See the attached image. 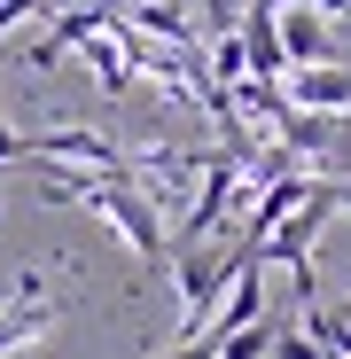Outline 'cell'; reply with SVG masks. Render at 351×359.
<instances>
[{"mask_svg":"<svg viewBox=\"0 0 351 359\" xmlns=\"http://www.w3.org/2000/svg\"><path fill=\"white\" fill-rule=\"evenodd\" d=\"M266 359H343V351H328L320 336H305V328H289V320H281V336H273Z\"/></svg>","mask_w":351,"mask_h":359,"instance_id":"9","label":"cell"},{"mask_svg":"<svg viewBox=\"0 0 351 359\" xmlns=\"http://www.w3.org/2000/svg\"><path fill=\"white\" fill-rule=\"evenodd\" d=\"M0 164H24V133L8 126V117H0Z\"/></svg>","mask_w":351,"mask_h":359,"instance_id":"11","label":"cell"},{"mask_svg":"<svg viewBox=\"0 0 351 359\" xmlns=\"http://www.w3.org/2000/svg\"><path fill=\"white\" fill-rule=\"evenodd\" d=\"M289 109H328V117H343V109H351V55L297 63V71H289Z\"/></svg>","mask_w":351,"mask_h":359,"instance_id":"6","label":"cell"},{"mask_svg":"<svg viewBox=\"0 0 351 359\" xmlns=\"http://www.w3.org/2000/svg\"><path fill=\"white\" fill-rule=\"evenodd\" d=\"M312 8H320V16H351V0H312Z\"/></svg>","mask_w":351,"mask_h":359,"instance_id":"12","label":"cell"},{"mask_svg":"<svg viewBox=\"0 0 351 359\" xmlns=\"http://www.w3.org/2000/svg\"><path fill=\"white\" fill-rule=\"evenodd\" d=\"M328 219H336V180H312L305 203H289V211L273 219V234L258 243V258H273V266H312V243H320Z\"/></svg>","mask_w":351,"mask_h":359,"instance_id":"3","label":"cell"},{"mask_svg":"<svg viewBox=\"0 0 351 359\" xmlns=\"http://www.w3.org/2000/svg\"><path fill=\"white\" fill-rule=\"evenodd\" d=\"M86 211H94V219H109L117 234H125V250H133L141 266H164V250H172V234H164L156 203L141 196V172H102L94 188H86Z\"/></svg>","mask_w":351,"mask_h":359,"instance_id":"1","label":"cell"},{"mask_svg":"<svg viewBox=\"0 0 351 359\" xmlns=\"http://www.w3.org/2000/svg\"><path fill=\"white\" fill-rule=\"evenodd\" d=\"M242 243L226 234V250H203V243H172V289H180V305H188V328L180 336H195L203 320H211V305L226 297V281L242 273Z\"/></svg>","mask_w":351,"mask_h":359,"instance_id":"2","label":"cell"},{"mask_svg":"<svg viewBox=\"0 0 351 359\" xmlns=\"http://www.w3.org/2000/svg\"><path fill=\"white\" fill-rule=\"evenodd\" d=\"M55 320H63V305H47L39 281L24 273V281H16V297L0 305V359H16V351H32L39 336H55Z\"/></svg>","mask_w":351,"mask_h":359,"instance_id":"5","label":"cell"},{"mask_svg":"<svg viewBox=\"0 0 351 359\" xmlns=\"http://www.w3.org/2000/svg\"><path fill=\"white\" fill-rule=\"evenodd\" d=\"M63 55H71V47H55V39L39 32V39L24 47V71H55V63H63Z\"/></svg>","mask_w":351,"mask_h":359,"instance_id":"10","label":"cell"},{"mask_svg":"<svg viewBox=\"0 0 351 359\" xmlns=\"http://www.w3.org/2000/svg\"><path fill=\"white\" fill-rule=\"evenodd\" d=\"M24 164H86V172H133V156H117V141H102L94 126L24 133Z\"/></svg>","mask_w":351,"mask_h":359,"instance_id":"4","label":"cell"},{"mask_svg":"<svg viewBox=\"0 0 351 359\" xmlns=\"http://www.w3.org/2000/svg\"><path fill=\"white\" fill-rule=\"evenodd\" d=\"M273 32H281L289 71H297V63H320V55H343V47H336V16H320L312 0H297V8H273Z\"/></svg>","mask_w":351,"mask_h":359,"instance_id":"7","label":"cell"},{"mask_svg":"<svg viewBox=\"0 0 351 359\" xmlns=\"http://www.w3.org/2000/svg\"><path fill=\"white\" fill-rule=\"evenodd\" d=\"M336 211H351V180H336Z\"/></svg>","mask_w":351,"mask_h":359,"instance_id":"13","label":"cell"},{"mask_svg":"<svg viewBox=\"0 0 351 359\" xmlns=\"http://www.w3.org/2000/svg\"><path fill=\"white\" fill-rule=\"evenodd\" d=\"M273 336H281V313L266 305V313H258L250 328H234V336H219V359H266V351H273Z\"/></svg>","mask_w":351,"mask_h":359,"instance_id":"8","label":"cell"},{"mask_svg":"<svg viewBox=\"0 0 351 359\" xmlns=\"http://www.w3.org/2000/svg\"><path fill=\"white\" fill-rule=\"evenodd\" d=\"M343 126H351V109H343Z\"/></svg>","mask_w":351,"mask_h":359,"instance_id":"14","label":"cell"}]
</instances>
